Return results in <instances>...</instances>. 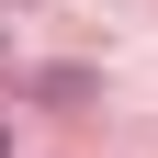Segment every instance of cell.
Returning a JSON list of instances; mask_svg holds the SVG:
<instances>
[{
    "label": "cell",
    "mask_w": 158,
    "mask_h": 158,
    "mask_svg": "<svg viewBox=\"0 0 158 158\" xmlns=\"http://www.w3.org/2000/svg\"><path fill=\"white\" fill-rule=\"evenodd\" d=\"M0 158H11V135H0Z\"/></svg>",
    "instance_id": "obj_1"
}]
</instances>
